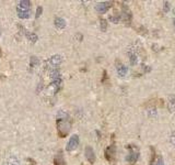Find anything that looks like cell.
Segmentation results:
<instances>
[{
    "instance_id": "7",
    "label": "cell",
    "mask_w": 175,
    "mask_h": 165,
    "mask_svg": "<svg viewBox=\"0 0 175 165\" xmlns=\"http://www.w3.org/2000/svg\"><path fill=\"white\" fill-rule=\"evenodd\" d=\"M84 155H85V159L90 162L91 164H93L95 162V159H96V156H95V153H94V150H93V147H86L84 150Z\"/></svg>"
},
{
    "instance_id": "6",
    "label": "cell",
    "mask_w": 175,
    "mask_h": 165,
    "mask_svg": "<svg viewBox=\"0 0 175 165\" xmlns=\"http://www.w3.org/2000/svg\"><path fill=\"white\" fill-rule=\"evenodd\" d=\"M131 18H132V14L130 12V10L128 9V7L127 6H123V8H121V20H124L125 22H128L129 23L131 21Z\"/></svg>"
},
{
    "instance_id": "2",
    "label": "cell",
    "mask_w": 175,
    "mask_h": 165,
    "mask_svg": "<svg viewBox=\"0 0 175 165\" xmlns=\"http://www.w3.org/2000/svg\"><path fill=\"white\" fill-rule=\"evenodd\" d=\"M128 150H129V153L126 156V161L129 162V163H136L138 161V159H139V150H138V147H135V145H129Z\"/></svg>"
},
{
    "instance_id": "4",
    "label": "cell",
    "mask_w": 175,
    "mask_h": 165,
    "mask_svg": "<svg viewBox=\"0 0 175 165\" xmlns=\"http://www.w3.org/2000/svg\"><path fill=\"white\" fill-rule=\"evenodd\" d=\"M78 145H79V137L77 134H73L70 138V140H69V142L67 144V151L69 152L75 151L77 147H78Z\"/></svg>"
},
{
    "instance_id": "14",
    "label": "cell",
    "mask_w": 175,
    "mask_h": 165,
    "mask_svg": "<svg viewBox=\"0 0 175 165\" xmlns=\"http://www.w3.org/2000/svg\"><path fill=\"white\" fill-rule=\"evenodd\" d=\"M109 20H111L113 23H118L121 20V14H117L116 16V13H115V16H111V17H109Z\"/></svg>"
},
{
    "instance_id": "17",
    "label": "cell",
    "mask_w": 175,
    "mask_h": 165,
    "mask_svg": "<svg viewBox=\"0 0 175 165\" xmlns=\"http://www.w3.org/2000/svg\"><path fill=\"white\" fill-rule=\"evenodd\" d=\"M171 6H170V2H167V1H164V8H163V10H164V12H169V10H170Z\"/></svg>"
},
{
    "instance_id": "20",
    "label": "cell",
    "mask_w": 175,
    "mask_h": 165,
    "mask_svg": "<svg viewBox=\"0 0 175 165\" xmlns=\"http://www.w3.org/2000/svg\"><path fill=\"white\" fill-rule=\"evenodd\" d=\"M174 13H175V10H174ZM174 25H175V16H174Z\"/></svg>"
},
{
    "instance_id": "1",
    "label": "cell",
    "mask_w": 175,
    "mask_h": 165,
    "mask_svg": "<svg viewBox=\"0 0 175 165\" xmlns=\"http://www.w3.org/2000/svg\"><path fill=\"white\" fill-rule=\"evenodd\" d=\"M56 122H57V131H58L59 137L65 138L70 132V129H71V119L69 115L65 111H59Z\"/></svg>"
},
{
    "instance_id": "18",
    "label": "cell",
    "mask_w": 175,
    "mask_h": 165,
    "mask_svg": "<svg viewBox=\"0 0 175 165\" xmlns=\"http://www.w3.org/2000/svg\"><path fill=\"white\" fill-rule=\"evenodd\" d=\"M155 165H164V161H163V157H162V156H158L157 164Z\"/></svg>"
},
{
    "instance_id": "5",
    "label": "cell",
    "mask_w": 175,
    "mask_h": 165,
    "mask_svg": "<svg viewBox=\"0 0 175 165\" xmlns=\"http://www.w3.org/2000/svg\"><path fill=\"white\" fill-rule=\"evenodd\" d=\"M112 1H108V2H99L95 5V10L99 12V13H105L111 7H112Z\"/></svg>"
},
{
    "instance_id": "9",
    "label": "cell",
    "mask_w": 175,
    "mask_h": 165,
    "mask_svg": "<svg viewBox=\"0 0 175 165\" xmlns=\"http://www.w3.org/2000/svg\"><path fill=\"white\" fill-rule=\"evenodd\" d=\"M54 165H66L65 159L61 152H58L54 157Z\"/></svg>"
},
{
    "instance_id": "16",
    "label": "cell",
    "mask_w": 175,
    "mask_h": 165,
    "mask_svg": "<svg viewBox=\"0 0 175 165\" xmlns=\"http://www.w3.org/2000/svg\"><path fill=\"white\" fill-rule=\"evenodd\" d=\"M148 115L150 116V117H155V116H157V110H155L154 107H152L151 109L148 110Z\"/></svg>"
},
{
    "instance_id": "13",
    "label": "cell",
    "mask_w": 175,
    "mask_h": 165,
    "mask_svg": "<svg viewBox=\"0 0 175 165\" xmlns=\"http://www.w3.org/2000/svg\"><path fill=\"white\" fill-rule=\"evenodd\" d=\"M129 62H130V65L131 66H135L137 64V62H138V57H137V54L136 53H129Z\"/></svg>"
},
{
    "instance_id": "8",
    "label": "cell",
    "mask_w": 175,
    "mask_h": 165,
    "mask_svg": "<svg viewBox=\"0 0 175 165\" xmlns=\"http://www.w3.org/2000/svg\"><path fill=\"white\" fill-rule=\"evenodd\" d=\"M116 69H117V73H118V75H119L121 77H124L126 74H127V72H128L127 66H125L124 64H121V62H117Z\"/></svg>"
},
{
    "instance_id": "11",
    "label": "cell",
    "mask_w": 175,
    "mask_h": 165,
    "mask_svg": "<svg viewBox=\"0 0 175 165\" xmlns=\"http://www.w3.org/2000/svg\"><path fill=\"white\" fill-rule=\"evenodd\" d=\"M167 108L170 111H174L175 110V96L169 97V101H167Z\"/></svg>"
},
{
    "instance_id": "10",
    "label": "cell",
    "mask_w": 175,
    "mask_h": 165,
    "mask_svg": "<svg viewBox=\"0 0 175 165\" xmlns=\"http://www.w3.org/2000/svg\"><path fill=\"white\" fill-rule=\"evenodd\" d=\"M50 62L53 66H58V65L61 63V57H60L59 55H54V56L50 57Z\"/></svg>"
},
{
    "instance_id": "21",
    "label": "cell",
    "mask_w": 175,
    "mask_h": 165,
    "mask_svg": "<svg viewBox=\"0 0 175 165\" xmlns=\"http://www.w3.org/2000/svg\"><path fill=\"white\" fill-rule=\"evenodd\" d=\"M0 55H1V51H0Z\"/></svg>"
},
{
    "instance_id": "12",
    "label": "cell",
    "mask_w": 175,
    "mask_h": 165,
    "mask_svg": "<svg viewBox=\"0 0 175 165\" xmlns=\"http://www.w3.org/2000/svg\"><path fill=\"white\" fill-rule=\"evenodd\" d=\"M55 25L58 29H63L66 27V21L63 18H56L55 19Z\"/></svg>"
},
{
    "instance_id": "19",
    "label": "cell",
    "mask_w": 175,
    "mask_h": 165,
    "mask_svg": "<svg viewBox=\"0 0 175 165\" xmlns=\"http://www.w3.org/2000/svg\"><path fill=\"white\" fill-rule=\"evenodd\" d=\"M170 141H171V143H172V144H173V145L175 147V132H173L172 134H171Z\"/></svg>"
},
{
    "instance_id": "15",
    "label": "cell",
    "mask_w": 175,
    "mask_h": 165,
    "mask_svg": "<svg viewBox=\"0 0 175 165\" xmlns=\"http://www.w3.org/2000/svg\"><path fill=\"white\" fill-rule=\"evenodd\" d=\"M100 24H101V30H102L103 32H105V31H106V29H107V22H106V20L101 19V22H100Z\"/></svg>"
},
{
    "instance_id": "3",
    "label": "cell",
    "mask_w": 175,
    "mask_h": 165,
    "mask_svg": "<svg viewBox=\"0 0 175 165\" xmlns=\"http://www.w3.org/2000/svg\"><path fill=\"white\" fill-rule=\"evenodd\" d=\"M115 156H116V147L112 144V145H109L105 149V157H106V160L108 162H114L115 160Z\"/></svg>"
}]
</instances>
